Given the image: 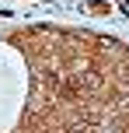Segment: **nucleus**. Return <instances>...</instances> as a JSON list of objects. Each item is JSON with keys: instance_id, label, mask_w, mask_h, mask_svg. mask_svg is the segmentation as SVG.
I'll use <instances>...</instances> for the list:
<instances>
[{"instance_id": "nucleus-1", "label": "nucleus", "mask_w": 129, "mask_h": 133, "mask_svg": "<svg viewBox=\"0 0 129 133\" xmlns=\"http://www.w3.org/2000/svg\"><path fill=\"white\" fill-rule=\"evenodd\" d=\"M87 11H91V14H108L112 7H108V4H98V0H91V4H87Z\"/></svg>"}]
</instances>
